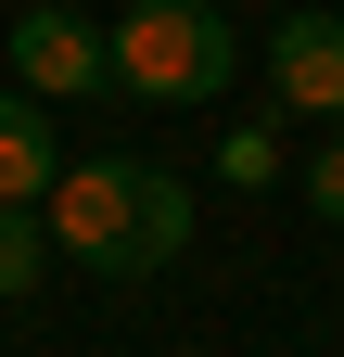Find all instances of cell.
Here are the masks:
<instances>
[{
    "mask_svg": "<svg viewBox=\"0 0 344 357\" xmlns=\"http://www.w3.org/2000/svg\"><path fill=\"white\" fill-rule=\"evenodd\" d=\"M13 89H26V102H90V89H115L102 26L64 13V0H26V13H13Z\"/></svg>",
    "mask_w": 344,
    "mask_h": 357,
    "instance_id": "3957f363",
    "label": "cell"
},
{
    "mask_svg": "<svg viewBox=\"0 0 344 357\" xmlns=\"http://www.w3.org/2000/svg\"><path fill=\"white\" fill-rule=\"evenodd\" d=\"M52 178H64L52 102H26V89H0V204H52Z\"/></svg>",
    "mask_w": 344,
    "mask_h": 357,
    "instance_id": "5b68a950",
    "label": "cell"
},
{
    "mask_svg": "<svg viewBox=\"0 0 344 357\" xmlns=\"http://www.w3.org/2000/svg\"><path fill=\"white\" fill-rule=\"evenodd\" d=\"M102 64L141 102H217L230 89V13L217 0H127V26H102Z\"/></svg>",
    "mask_w": 344,
    "mask_h": 357,
    "instance_id": "7a4b0ae2",
    "label": "cell"
},
{
    "mask_svg": "<svg viewBox=\"0 0 344 357\" xmlns=\"http://www.w3.org/2000/svg\"><path fill=\"white\" fill-rule=\"evenodd\" d=\"M38 268H52V230H38V204H0V306L38 294Z\"/></svg>",
    "mask_w": 344,
    "mask_h": 357,
    "instance_id": "8992f818",
    "label": "cell"
},
{
    "mask_svg": "<svg viewBox=\"0 0 344 357\" xmlns=\"http://www.w3.org/2000/svg\"><path fill=\"white\" fill-rule=\"evenodd\" d=\"M268 89H281V102L293 115H344V13H281L268 26Z\"/></svg>",
    "mask_w": 344,
    "mask_h": 357,
    "instance_id": "277c9868",
    "label": "cell"
},
{
    "mask_svg": "<svg viewBox=\"0 0 344 357\" xmlns=\"http://www.w3.org/2000/svg\"><path fill=\"white\" fill-rule=\"evenodd\" d=\"M38 230H52V255H77L90 281H153L166 255L191 243V192L166 166H64L52 204H38Z\"/></svg>",
    "mask_w": 344,
    "mask_h": 357,
    "instance_id": "6da1fadb",
    "label": "cell"
},
{
    "mask_svg": "<svg viewBox=\"0 0 344 357\" xmlns=\"http://www.w3.org/2000/svg\"><path fill=\"white\" fill-rule=\"evenodd\" d=\"M217 166H230V192H255V178H281V141H268V128H230Z\"/></svg>",
    "mask_w": 344,
    "mask_h": 357,
    "instance_id": "52a82bcc",
    "label": "cell"
},
{
    "mask_svg": "<svg viewBox=\"0 0 344 357\" xmlns=\"http://www.w3.org/2000/svg\"><path fill=\"white\" fill-rule=\"evenodd\" d=\"M306 204H319L331 230H344V141H319V166H306Z\"/></svg>",
    "mask_w": 344,
    "mask_h": 357,
    "instance_id": "ba28073f",
    "label": "cell"
}]
</instances>
